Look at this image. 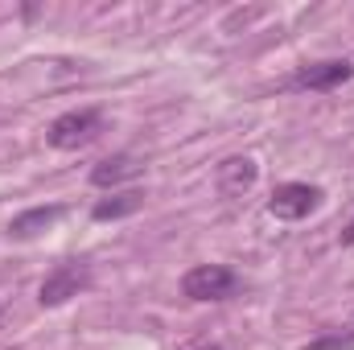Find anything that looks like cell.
Returning <instances> with one entry per match:
<instances>
[{"label":"cell","instance_id":"6da1fadb","mask_svg":"<svg viewBox=\"0 0 354 350\" xmlns=\"http://www.w3.org/2000/svg\"><path fill=\"white\" fill-rule=\"evenodd\" d=\"M103 124H107V120H103V111H95V107L62 111V116L46 128V145L58 149V153H79V149H87L91 140H99Z\"/></svg>","mask_w":354,"mask_h":350},{"label":"cell","instance_id":"7a4b0ae2","mask_svg":"<svg viewBox=\"0 0 354 350\" xmlns=\"http://www.w3.org/2000/svg\"><path fill=\"white\" fill-rule=\"evenodd\" d=\"M181 293L189 301H198V305H206V301H231L239 293V276L231 268H223V264H198V268H189L181 276Z\"/></svg>","mask_w":354,"mask_h":350},{"label":"cell","instance_id":"3957f363","mask_svg":"<svg viewBox=\"0 0 354 350\" xmlns=\"http://www.w3.org/2000/svg\"><path fill=\"white\" fill-rule=\"evenodd\" d=\"M322 185H309V181H284V185H276L272 190V198H268V214L272 219H284V223H301V219H309L317 206H322Z\"/></svg>","mask_w":354,"mask_h":350},{"label":"cell","instance_id":"277c9868","mask_svg":"<svg viewBox=\"0 0 354 350\" xmlns=\"http://www.w3.org/2000/svg\"><path fill=\"white\" fill-rule=\"evenodd\" d=\"M87 284H91L87 264L66 260V264H58L54 272H46V280L37 284V305H41V309H58V305H66L71 297H79Z\"/></svg>","mask_w":354,"mask_h":350},{"label":"cell","instance_id":"5b68a950","mask_svg":"<svg viewBox=\"0 0 354 350\" xmlns=\"http://www.w3.org/2000/svg\"><path fill=\"white\" fill-rule=\"evenodd\" d=\"M354 79V66L346 58H326V62H309V66H297L288 87L292 91H334L342 83Z\"/></svg>","mask_w":354,"mask_h":350},{"label":"cell","instance_id":"8992f818","mask_svg":"<svg viewBox=\"0 0 354 350\" xmlns=\"http://www.w3.org/2000/svg\"><path fill=\"white\" fill-rule=\"evenodd\" d=\"M256 181H260V165H256L252 157H227V161H218V169H214V190H218L227 202L252 194Z\"/></svg>","mask_w":354,"mask_h":350},{"label":"cell","instance_id":"52a82bcc","mask_svg":"<svg viewBox=\"0 0 354 350\" xmlns=\"http://www.w3.org/2000/svg\"><path fill=\"white\" fill-rule=\"evenodd\" d=\"M140 157H132V153H115V157H103L95 169H91V185H99V190H111V185H120V181H132V177H140Z\"/></svg>","mask_w":354,"mask_h":350},{"label":"cell","instance_id":"ba28073f","mask_svg":"<svg viewBox=\"0 0 354 350\" xmlns=\"http://www.w3.org/2000/svg\"><path fill=\"white\" fill-rule=\"evenodd\" d=\"M62 214H66L62 206H33V210H21V214L8 223V235H12V239H37V235H46Z\"/></svg>","mask_w":354,"mask_h":350},{"label":"cell","instance_id":"9c48e42d","mask_svg":"<svg viewBox=\"0 0 354 350\" xmlns=\"http://www.w3.org/2000/svg\"><path fill=\"white\" fill-rule=\"evenodd\" d=\"M145 206V194L140 190H124V194H111V198H99L91 206V219L95 223H111V219H128Z\"/></svg>","mask_w":354,"mask_h":350},{"label":"cell","instance_id":"30bf717a","mask_svg":"<svg viewBox=\"0 0 354 350\" xmlns=\"http://www.w3.org/2000/svg\"><path fill=\"white\" fill-rule=\"evenodd\" d=\"M305 350H354V326H346V330H330V334L313 338Z\"/></svg>","mask_w":354,"mask_h":350},{"label":"cell","instance_id":"8fae6325","mask_svg":"<svg viewBox=\"0 0 354 350\" xmlns=\"http://www.w3.org/2000/svg\"><path fill=\"white\" fill-rule=\"evenodd\" d=\"M338 239H342V248H354V219H351V223H346V231H342Z\"/></svg>","mask_w":354,"mask_h":350},{"label":"cell","instance_id":"7c38bea8","mask_svg":"<svg viewBox=\"0 0 354 350\" xmlns=\"http://www.w3.org/2000/svg\"><path fill=\"white\" fill-rule=\"evenodd\" d=\"M194 350H223V347H214V342H210V347H194Z\"/></svg>","mask_w":354,"mask_h":350}]
</instances>
